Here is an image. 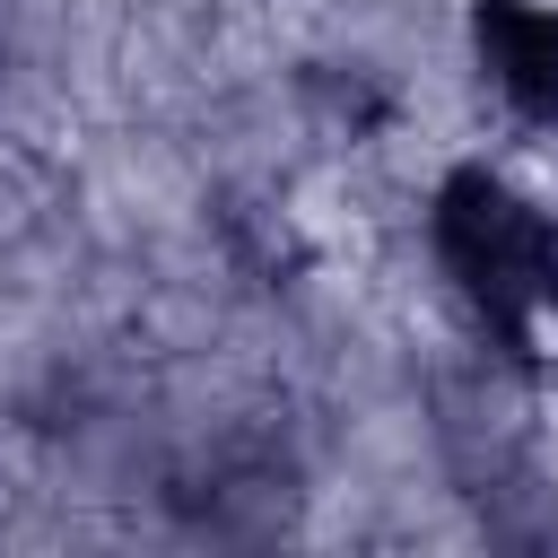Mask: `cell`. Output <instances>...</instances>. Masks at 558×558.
<instances>
[{
  "label": "cell",
  "instance_id": "6da1fadb",
  "mask_svg": "<svg viewBox=\"0 0 558 558\" xmlns=\"http://www.w3.org/2000/svg\"><path fill=\"white\" fill-rule=\"evenodd\" d=\"M427 262L506 366L558 349V209L488 157H453L427 183Z\"/></svg>",
  "mask_w": 558,
  "mask_h": 558
},
{
  "label": "cell",
  "instance_id": "7a4b0ae2",
  "mask_svg": "<svg viewBox=\"0 0 558 558\" xmlns=\"http://www.w3.org/2000/svg\"><path fill=\"white\" fill-rule=\"evenodd\" d=\"M462 44H471L488 105L514 131L558 140V0H471Z\"/></svg>",
  "mask_w": 558,
  "mask_h": 558
}]
</instances>
